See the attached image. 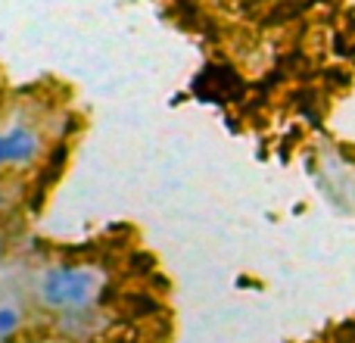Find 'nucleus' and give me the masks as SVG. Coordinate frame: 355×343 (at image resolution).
Listing matches in <instances>:
<instances>
[{
	"instance_id": "obj_4",
	"label": "nucleus",
	"mask_w": 355,
	"mask_h": 343,
	"mask_svg": "<svg viewBox=\"0 0 355 343\" xmlns=\"http://www.w3.org/2000/svg\"><path fill=\"white\" fill-rule=\"evenodd\" d=\"M0 166H6V153H3V131H0Z\"/></svg>"
},
{
	"instance_id": "obj_1",
	"label": "nucleus",
	"mask_w": 355,
	"mask_h": 343,
	"mask_svg": "<svg viewBox=\"0 0 355 343\" xmlns=\"http://www.w3.org/2000/svg\"><path fill=\"white\" fill-rule=\"evenodd\" d=\"M103 275L91 265H75L60 262L50 265L41 278H37V300L47 309L62 315H81L91 306H97L103 296Z\"/></svg>"
},
{
	"instance_id": "obj_2",
	"label": "nucleus",
	"mask_w": 355,
	"mask_h": 343,
	"mask_svg": "<svg viewBox=\"0 0 355 343\" xmlns=\"http://www.w3.org/2000/svg\"><path fill=\"white\" fill-rule=\"evenodd\" d=\"M3 153H6V166L25 169L41 156V135L28 125H12L3 131Z\"/></svg>"
},
{
	"instance_id": "obj_3",
	"label": "nucleus",
	"mask_w": 355,
	"mask_h": 343,
	"mask_svg": "<svg viewBox=\"0 0 355 343\" xmlns=\"http://www.w3.org/2000/svg\"><path fill=\"white\" fill-rule=\"evenodd\" d=\"M19 325H22V315H19V309H10V306L0 309V340H6L10 334H16Z\"/></svg>"
},
{
	"instance_id": "obj_5",
	"label": "nucleus",
	"mask_w": 355,
	"mask_h": 343,
	"mask_svg": "<svg viewBox=\"0 0 355 343\" xmlns=\"http://www.w3.org/2000/svg\"><path fill=\"white\" fill-rule=\"evenodd\" d=\"M0 250H3V240H0Z\"/></svg>"
}]
</instances>
